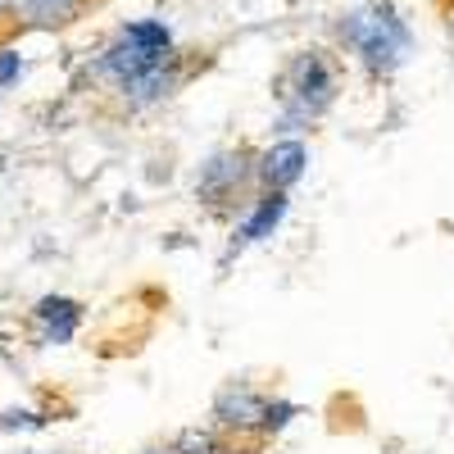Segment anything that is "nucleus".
Instances as JSON below:
<instances>
[{
	"mask_svg": "<svg viewBox=\"0 0 454 454\" xmlns=\"http://www.w3.org/2000/svg\"><path fill=\"white\" fill-rule=\"evenodd\" d=\"M36 318H42L46 340L64 346V340L73 336V327H78V305H73V300H42V309H36Z\"/></svg>",
	"mask_w": 454,
	"mask_h": 454,
	"instance_id": "nucleus-6",
	"label": "nucleus"
},
{
	"mask_svg": "<svg viewBox=\"0 0 454 454\" xmlns=\"http://www.w3.org/2000/svg\"><path fill=\"white\" fill-rule=\"evenodd\" d=\"M282 214H286V196H282V192L263 196V200H259V209L250 214V223L241 227V237H246V241H263V237H269L273 227L282 223Z\"/></svg>",
	"mask_w": 454,
	"mask_h": 454,
	"instance_id": "nucleus-7",
	"label": "nucleus"
},
{
	"mask_svg": "<svg viewBox=\"0 0 454 454\" xmlns=\"http://www.w3.org/2000/svg\"><path fill=\"white\" fill-rule=\"evenodd\" d=\"M168 46H173V36H168L164 23H132L119 42L105 51L100 68L119 87H132L137 78H145V73H155V68L168 64Z\"/></svg>",
	"mask_w": 454,
	"mask_h": 454,
	"instance_id": "nucleus-1",
	"label": "nucleus"
},
{
	"mask_svg": "<svg viewBox=\"0 0 454 454\" xmlns=\"http://www.w3.org/2000/svg\"><path fill=\"white\" fill-rule=\"evenodd\" d=\"M19 78V55L14 51H0V87Z\"/></svg>",
	"mask_w": 454,
	"mask_h": 454,
	"instance_id": "nucleus-10",
	"label": "nucleus"
},
{
	"mask_svg": "<svg viewBox=\"0 0 454 454\" xmlns=\"http://www.w3.org/2000/svg\"><path fill=\"white\" fill-rule=\"evenodd\" d=\"M87 0H14L10 14L27 27H64L82 14Z\"/></svg>",
	"mask_w": 454,
	"mask_h": 454,
	"instance_id": "nucleus-4",
	"label": "nucleus"
},
{
	"mask_svg": "<svg viewBox=\"0 0 454 454\" xmlns=\"http://www.w3.org/2000/svg\"><path fill=\"white\" fill-rule=\"evenodd\" d=\"M340 36L372 64V68H395L400 64V55L409 51V32H404V23L391 14V10H355L346 23H340Z\"/></svg>",
	"mask_w": 454,
	"mask_h": 454,
	"instance_id": "nucleus-2",
	"label": "nucleus"
},
{
	"mask_svg": "<svg viewBox=\"0 0 454 454\" xmlns=\"http://www.w3.org/2000/svg\"><path fill=\"white\" fill-rule=\"evenodd\" d=\"M10 5H14V0H0V14H10Z\"/></svg>",
	"mask_w": 454,
	"mask_h": 454,
	"instance_id": "nucleus-11",
	"label": "nucleus"
},
{
	"mask_svg": "<svg viewBox=\"0 0 454 454\" xmlns=\"http://www.w3.org/2000/svg\"><path fill=\"white\" fill-rule=\"evenodd\" d=\"M259 413H263L259 400L246 395V391H227V395L218 400V419H223V423H254Z\"/></svg>",
	"mask_w": 454,
	"mask_h": 454,
	"instance_id": "nucleus-8",
	"label": "nucleus"
},
{
	"mask_svg": "<svg viewBox=\"0 0 454 454\" xmlns=\"http://www.w3.org/2000/svg\"><path fill=\"white\" fill-rule=\"evenodd\" d=\"M295 78H300L295 100H300V109H305V114H318V109L332 100V73H327V64H323L318 55L300 59V64H295Z\"/></svg>",
	"mask_w": 454,
	"mask_h": 454,
	"instance_id": "nucleus-5",
	"label": "nucleus"
},
{
	"mask_svg": "<svg viewBox=\"0 0 454 454\" xmlns=\"http://www.w3.org/2000/svg\"><path fill=\"white\" fill-rule=\"evenodd\" d=\"M173 454H214V441L200 436V432H192V436H182V445Z\"/></svg>",
	"mask_w": 454,
	"mask_h": 454,
	"instance_id": "nucleus-9",
	"label": "nucleus"
},
{
	"mask_svg": "<svg viewBox=\"0 0 454 454\" xmlns=\"http://www.w3.org/2000/svg\"><path fill=\"white\" fill-rule=\"evenodd\" d=\"M305 164H309V150L300 145V141H278L269 155H263V164H259V173H263V182L269 186H291V182H300L305 177Z\"/></svg>",
	"mask_w": 454,
	"mask_h": 454,
	"instance_id": "nucleus-3",
	"label": "nucleus"
},
{
	"mask_svg": "<svg viewBox=\"0 0 454 454\" xmlns=\"http://www.w3.org/2000/svg\"><path fill=\"white\" fill-rule=\"evenodd\" d=\"M150 454H164V450H150Z\"/></svg>",
	"mask_w": 454,
	"mask_h": 454,
	"instance_id": "nucleus-12",
	"label": "nucleus"
}]
</instances>
